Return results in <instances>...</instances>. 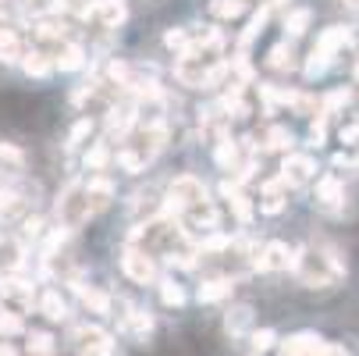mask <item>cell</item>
I'll use <instances>...</instances> for the list:
<instances>
[{"instance_id":"cell-25","label":"cell","mask_w":359,"mask_h":356,"mask_svg":"<svg viewBox=\"0 0 359 356\" xmlns=\"http://www.w3.org/2000/svg\"><path fill=\"white\" fill-rule=\"evenodd\" d=\"M107 161H111V150H107V143H93V146L86 150V168H89V171L107 168Z\"/></svg>"},{"instance_id":"cell-8","label":"cell","mask_w":359,"mask_h":356,"mask_svg":"<svg viewBox=\"0 0 359 356\" xmlns=\"http://www.w3.org/2000/svg\"><path fill=\"white\" fill-rule=\"evenodd\" d=\"M313 171H317L313 157H302V154H292V157H285V164H281V178H285L288 185H299V182H306V178H313Z\"/></svg>"},{"instance_id":"cell-32","label":"cell","mask_w":359,"mask_h":356,"mask_svg":"<svg viewBox=\"0 0 359 356\" xmlns=\"http://www.w3.org/2000/svg\"><path fill=\"white\" fill-rule=\"evenodd\" d=\"M114 161H118V164H121L128 175H139V171H146V161L135 154V150H121V154H118Z\"/></svg>"},{"instance_id":"cell-7","label":"cell","mask_w":359,"mask_h":356,"mask_svg":"<svg viewBox=\"0 0 359 356\" xmlns=\"http://www.w3.org/2000/svg\"><path fill=\"white\" fill-rule=\"evenodd\" d=\"M25 268V246L15 235H0V275H18Z\"/></svg>"},{"instance_id":"cell-43","label":"cell","mask_w":359,"mask_h":356,"mask_svg":"<svg viewBox=\"0 0 359 356\" xmlns=\"http://www.w3.org/2000/svg\"><path fill=\"white\" fill-rule=\"evenodd\" d=\"M348 96H352L348 89H334V93L327 96V107H341V104H348Z\"/></svg>"},{"instance_id":"cell-3","label":"cell","mask_w":359,"mask_h":356,"mask_svg":"<svg viewBox=\"0 0 359 356\" xmlns=\"http://www.w3.org/2000/svg\"><path fill=\"white\" fill-rule=\"evenodd\" d=\"M121 271H125L135 285H153V282H157V264H153L149 249L128 246V249L121 253Z\"/></svg>"},{"instance_id":"cell-12","label":"cell","mask_w":359,"mask_h":356,"mask_svg":"<svg viewBox=\"0 0 359 356\" xmlns=\"http://www.w3.org/2000/svg\"><path fill=\"white\" fill-rule=\"evenodd\" d=\"M39 314L46 317V321H65L68 317V303H65V296L57 292V289H46L43 296H39Z\"/></svg>"},{"instance_id":"cell-10","label":"cell","mask_w":359,"mask_h":356,"mask_svg":"<svg viewBox=\"0 0 359 356\" xmlns=\"http://www.w3.org/2000/svg\"><path fill=\"white\" fill-rule=\"evenodd\" d=\"M256 264H260V271H285V268H295L292 253L285 242H271L260 257H256Z\"/></svg>"},{"instance_id":"cell-26","label":"cell","mask_w":359,"mask_h":356,"mask_svg":"<svg viewBox=\"0 0 359 356\" xmlns=\"http://www.w3.org/2000/svg\"><path fill=\"white\" fill-rule=\"evenodd\" d=\"M317 199H320V203H338V199H341V182H338L334 175L320 178V182H317Z\"/></svg>"},{"instance_id":"cell-42","label":"cell","mask_w":359,"mask_h":356,"mask_svg":"<svg viewBox=\"0 0 359 356\" xmlns=\"http://www.w3.org/2000/svg\"><path fill=\"white\" fill-rule=\"evenodd\" d=\"M281 207H285L281 196H264V203H260V211H264V214H278Z\"/></svg>"},{"instance_id":"cell-13","label":"cell","mask_w":359,"mask_h":356,"mask_svg":"<svg viewBox=\"0 0 359 356\" xmlns=\"http://www.w3.org/2000/svg\"><path fill=\"white\" fill-rule=\"evenodd\" d=\"M54 68H61V72H79V68H86V50H82L79 43H61V50L54 54Z\"/></svg>"},{"instance_id":"cell-4","label":"cell","mask_w":359,"mask_h":356,"mask_svg":"<svg viewBox=\"0 0 359 356\" xmlns=\"http://www.w3.org/2000/svg\"><path fill=\"white\" fill-rule=\"evenodd\" d=\"M75 356H111V335L96 324H82L72 331Z\"/></svg>"},{"instance_id":"cell-44","label":"cell","mask_w":359,"mask_h":356,"mask_svg":"<svg viewBox=\"0 0 359 356\" xmlns=\"http://www.w3.org/2000/svg\"><path fill=\"white\" fill-rule=\"evenodd\" d=\"M320 143H324V118L313 121V128H310V146H320Z\"/></svg>"},{"instance_id":"cell-46","label":"cell","mask_w":359,"mask_h":356,"mask_svg":"<svg viewBox=\"0 0 359 356\" xmlns=\"http://www.w3.org/2000/svg\"><path fill=\"white\" fill-rule=\"evenodd\" d=\"M271 4H285V0H271Z\"/></svg>"},{"instance_id":"cell-18","label":"cell","mask_w":359,"mask_h":356,"mask_svg":"<svg viewBox=\"0 0 359 356\" xmlns=\"http://www.w3.org/2000/svg\"><path fill=\"white\" fill-rule=\"evenodd\" d=\"M125 4H121V0H96V18L100 22H104L107 29H118L121 22H125Z\"/></svg>"},{"instance_id":"cell-21","label":"cell","mask_w":359,"mask_h":356,"mask_svg":"<svg viewBox=\"0 0 359 356\" xmlns=\"http://www.w3.org/2000/svg\"><path fill=\"white\" fill-rule=\"evenodd\" d=\"M231 278H214V282H203L199 285V303H217L224 296H231Z\"/></svg>"},{"instance_id":"cell-15","label":"cell","mask_w":359,"mask_h":356,"mask_svg":"<svg viewBox=\"0 0 359 356\" xmlns=\"http://www.w3.org/2000/svg\"><path fill=\"white\" fill-rule=\"evenodd\" d=\"M135 121H139V114H135L132 104H121V107H111V111H107V128L118 132V136H128V128H132Z\"/></svg>"},{"instance_id":"cell-34","label":"cell","mask_w":359,"mask_h":356,"mask_svg":"<svg viewBox=\"0 0 359 356\" xmlns=\"http://www.w3.org/2000/svg\"><path fill=\"white\" fill-rule=\"evenodd\" d=\"M327 65H331V58H327V54H320V50H313L310 61H306V79H317V75H324V72H327Z\"/></svg>"},{"instance_id":"cell-19","label":"cell","mask_w":359,"mask_h":356,"mask_svg":"<svg viewBox=\"0 0 359 356\" xmlns=\"http://www.w3.org/2000/svg\"><path fill=\"white\" fill-rule=\"evenodd\" d=\"M32 32H36V39H43V43H61L65 25H61L57 15H43V18L32 22Z\"/></svg>"},{"instance_id":"cell-9","label":"cell","mask_w":359,"mask_h":356,"mask_svg":"<svg viewBox=\"0 0 359 356\" xmlns=\"http://www.w3.org/2000/svg\"><path fill=\"white\" fill-rule=\"evenodd\" d=\"M29 54V46L22 43V36L15 29H0V61L4 65H22Z\"/></svg>"},{"instance_id":"cell-20","label":"cell","mask_w":359,"mask_h":356,"mask_svg":"<svg viewBox=\"0 0 359 356\" xmlns=\"http://www.w3.org/2000/svg\"><path fill=\"white\" fill-rule=\"evenodd\" d=\"M345 43H352V32L345 29V25H331L324 36H320V43H317V50H320V54H334V50H341Z\"/></svg>"},{"instance_id":"cell-37","label":"cell","mask_w":359,"mask_h":356,"mask_svg":"<svg viewBox=\"0 0 359 356\" xmlns=\"http://www.w3.org/2000/svg\"><path fill=\"white\" fill-rule=\"evenodd\" d=\"M292 58H295V54H292V46H288V43H278V46L271 50V58H267V61H271V68H288Z\"/></svg>"},{"instance_id":"cell-45","label":"cell","mask_w":359,"mask_h":356,"mask_svg":"<svg viewBox=\"0 0 359 356\" xmlns=\"http://www.w3.org/2000/svg\"><path fill=\"white\" fill-rule=\"evenodd\" d=\"M348 4H352V8H359V0H348Z\"/></svg>"},{"instance_id":"cell-40","label":"cell","mask_w":359,"mask_h":356,"mask_svg":"<svg viewBox=\"0 0 359 356\" xmlns=\"http://www.w3.org/2000/svg\"><path fill=\"white\" fill-rule=\"evenodd\" d=\"M68 11H75V18L89 22L96 15V4H93V0H68Z\"/></svg>"},{"instance_id":"cell-27","label":"cell","mask_w":359,"mask_h":356,"mask_svg":"<svg viewBox=\"0 0 359 356\" xmlns=\"http://www.w3.org/2000/svg\"><path fill=\"white\" fill-rule=\"evenodd\" d=\"M164 46L178 50V54H189V50H192V32H185V29H168V32H164Z\"/></svg>"},{"instance_id":"cell-35","label":"cell","mask_w":359,"mask_h":356,"mask_svg":"<svg viewBox=\"0 0 359 356\" xmlns=\"http://www.w3.org/2000/svg\"><path fill=\"white\" fill-rule=\"evenodd\" d=\"M214 157H217V164H221V168H235V161H238V150H235V143L221 139V143H217V154H214Z\"/></svg>"},{"instance_id":"cell-23","label":"cell","mask_w":359,"mask_h":356,"mask_svg":"<svg viewBox=\"0 0 359 356\" xmlns=\"http://www.w3.org/2000/svg\"><path fill=\"white\" fill-rule=\"evenodd\" d=\"M65 239H68V228H54V232H46L43 235V246H39V261L43 264H50L57 257V249L65 246Z\"/></svg>"},{"instance_id":"cell-29","label":"cell","mask_w":359,"mask_h":356,"mask_svg":"<svg viewBox=\"0 0 359 356\" xmlns=\"http://www.w3.org/2000/svg\"><path fill=\"white\" fill-rule=\"evenodd\" d=\"M161 299L168 303V307H182L185 292H182V285H178L175 278H164V282H161Z\"/></svg>"},{"instance_id":"cell-36","label":"cell","mask_w":359,"mask_h":356,"mask_svg":"<svg viewBox=\"0 0 359 356\" xmlns=\"http://www.w3.org/2000/svg\"><path fill=\"white\" fill-rule=\"evenodd\" d=\"M0 161L11 164V168H22V164H25V154H22L15 143H0Z\"/></svg>"},{"instance_id":"cell-6","label":"cell","mask_w":359,"mask_h":356,"mask_svg":"<svg viewBox=\"0 0 359 356\" xmlns=\"http://www.w3.org/2000/svg\"><path fill=\"white\" fill-rule=\"evenodd\" d=\"M324 345L327 342L320 335H313V331H295V335H288L281 342V356H320Z\"/></svg>"},{"instance_id":"cell-2","label":"cell","mask_w":359,"mask_h":356,"mask_svg":"<svg viewBox=\"0 0 359 356\" xmlns=\"http://www.w3.org/2000/svg\"><path fill=\"white\" fill-rule=\"evenodd\" d=\"M57 218H61V228H82L89 218H93V207H89V192L82 182H68L57 196Z\"/></svg>"},{"instance_id":"cell-11","label":"cell","mask_w":359,"mask_h":356,"mask_svg":"<svg viewBox=\"0 0 359 356\" xmlns=\"http://www.w3.org/2000/svg\"><path fill=\"white\" fill-rule=\"evenodd\" d=\"M86 192H89V207H93V214H100V211H107L111 207V199H114V185L107 182V178H89V185H86Z\"/></svg>"},{"instance_id":"cell-5","label":"cell","mask_w":359,"mask_h":356,"mask_svg":"<svg viewBox=\"0 0 359 356\" xmlns=\"http://www.w3.org/2000/svg\"><path fill=\"white\" fill-rule=\"evenodd\" d=\"M168 199H171L175 207L185 214V211L199 207V203H207V189H203V182H199V178H192V175H182V178H175V182H171V192H168Z\"/></svg>"},{"instance_id":"cell-31","label":"cell","mask_w":359,"mask_h":356,"mask_svg":"<svg viewBox=\"0 0 359 356\" xmlns=\"http://www.w3.org/2000/svg\"><path fill=\"white\" fill-rule=\"evenodd\" d=\"M43 228H46V221H43V214H25L22 218V235L25 239H43Z\"/></svg>"},{"instance_id":"cell-39","label":"cell","mask_w":359,"mask_h":356,"mask_svg":"<svg viewBox=\"0 0 359 356\" xmlns=\"http://www.w3.org/2000/svg\"><path fill=\"white\" fill-rule=\"evenodd\" d=\"M274 342H278V335H274L271 328H264V331H252V349H256V352H267V349H274Z\"/></svg>"},{"instance_id":"cell-22","label":"cell","mask_w":359,"mask_h":356,"mask_svg":"<svg viewBox=\"0 0 359 356\" xmlns=\"http://www.w3.org/2000/svg\"><path fill=\"white\" fill-rule=\"evenodd\" d=\"M249 324H252V307H235V310H228V317H224V331H228V335H245Z\"/></svg>"},{"instance_id":"cell-30","label":"cell","mask_w":359,"mask_h":356,"mask_svg":"<svg viewBox=\"0 0 359 356\" xmlns=\"http://www.w3.org/2000/svg\"><path fill=\"white\" fill-rule=\"evenodd\" d=\"M210 11H214L217 18H238V15L245 11V0H214Z\"/></svg>"},{"instance_id":"cell-41","label":"cell","mask_w":359,"mask_h":356,"mask_svg":"<svg viewBox=\"0 0 359 356\" xmlns=\"http://www.w3.org/2000/svg\"><path fill=\"white\" fill-rule=\"evenodd\" d=\"M89 132H93V121H89V118H82V121L72 128V136H68V150H75V146H79V143H82Z\"/></svg>"},{"instance_id":"cell-33","label":"cell","mask_w":359,"mask_h":356,"mask_svg":"<svg viewBox=\"0 0 359 356\" xmlns=\"http://www.w3.org/2000/svg\"><path fill=\"white\" fill-rule=\"evenodd\" d=\"M267 18H271V8H260V11H256V15H252V22H249V29L242 32V43H249V39L260 36V32H264V25H267Z\"/></svg>"},{"instance_id":"cell-17","label":"cell","mask_w":359,"mask_h":356,"mask_svg":"<svg viewBox=\"0 0 359 356\" xmlns=\"http://www.w3.org/2000/svg\"><path fill=\"white\" fill-rule=\"evenodd\" d=\"M25 352L29 356H54L57 352V338L50 331H29L25 335Z\"/></svg>"},{"instance_id":"cell-38","label":"cell","mask_w":359,"mask_h":356,"mask_svg":"<svg viewBox=\"0 0 359 356\" xmlns=\"http://www.w3.org/2000/svg\"><path fill=\"white\" fill-rule=\"evenodd\" d=\"M264 146H267V150H288V146H292V132H288V128H271Z\"/></svg>"},{"instance_id":"cell-16","label":"cell","mask_w":359,"mask_h":356,"mask_svg":"<svg viewBox=\"0 0 359 356\" xmlns=\"http://www.w3.org/2000/svg\"><path fill=\"white\" fill-rule=\"evenodd\" d=\"M72 289L79 292V299L86 303V307H89L93 314H111V296H107V292H100V289H86V285H79V282H72Z\"/></svg>"},{"instance_id":"cell-14","label":"cell","mask_w":359,"mask_h":356,"mask_svg":"<svg viewBox=\"0 0 359 356\" xmlns=\"http://www.w3.org/2000/svg\"><path fill=\"white\" fill-rule=\"evenodd\" d=\"M22 72L29 79H46L50 72H54V58H50L46 50H29L25 61H22Z\"/></svg>"},{"instance_id":"cell-28","label":"cell","mask_w":359,"mask_h":356,"mask_svg":"<svg viewBox=\"0 0 359 356\" xmlns=\"http://www.w3.org/2000/svg\"><path fill=\"white\" fill-rule=\"evenodd\" d=\"M310 18H313L310 8H299V11H292V15L285 18V29H288L292 36H302L306 29H310Z\"/></svg>"},{"instance_id":"cell-1","label":"cell","mask_w":359,"mask_h":356,"mask_svg":"<svg viewBox=\"0 0 359 356\" xmlns=\"http://www.w3.org/2000/svg\"><path fill=\"white\" fill-rule=\"evenodd\" d=\"M295 275H299L302 285H310V289H327V285H334L345 275V268L338 264V257H331V253H320L313 246H306L295 257Z\"/></svg>"},{"instance_id":"cell-24","label":"cell","mask_w":359,"mask_h":356,"mask_svg":"<svg viewBox=\"0 0 359 356\" xmlns=\"http://www.w3.org/2000/svg\"><path fill=\"white\" fill-rule=\"evenodd\" d=\"M25 331V321L22 314L8 310V307H0V338H11V335H22Z\"/></svg>"}]
</instances>
